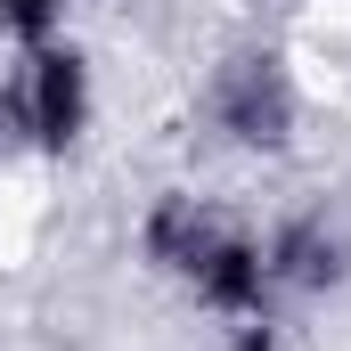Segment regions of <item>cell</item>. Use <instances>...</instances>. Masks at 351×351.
Listing matches in <instances>:
<instances>
[{
    "label": "cell",
    "instance_id": "cell-1",
    "mask_svg": "<svg viewBox=\"0 0 351 351\" xmlns=\"http://www.w3.org/2000/svg\"><path fill=\"white\" fill-rule=\"evenodd\" d=\"M147 245H156V262L180 269L213 311H229L237 327H254L262 319V294H269V262L221 221V213H204L196 196H172L156 221H147Z\"/></svg>",
    "mask_w": 351,
    "mask_h": 351
},
{
    "label": "cell",
    "instance_id": "cell-2",
    "mask_svg": "<svg viewBox=\"0 0 351 351\" xmlns=\"http://www.w3.org/2000/svg\"><path fill=\"white\" fill-rule=\"evenodd\" d=\"M33 131L49 147H66L82 131V58H66V49L33 58Z\"/></svg>",
    "mask_w": 351,
    "mask_h": 351
},
{
    "label": "cell",
    "instance_id": "cell-3",
    "mask_svg": "<svg viewBox=\"0 0 351 351\" xmlns=\"http://www.w3.org/2000/svg\"><path fill=\"white\" fill-rule=\"evenodd\" d=\"M229 123H237L245 139H278V131H286V90L269 74V58L237 66V82H229Z\"/></svg>",
    "mask_w": 351,
    "mask_h": 351
},
{
    "label": "cell",
    "instance_id": "cell-4",
    "mask_svg": "<svg viewBox=\"0 0 351 351\" xmlns=\"http://www.w3.org/2000/svg\"><path fill=\"white\" fill-rule=\"evenodd\" d=\"M58 8H66V0H0V25L33 41V33H49V16H58Z\"/></svg>",
    "mask_w": 351,
    "mask_h": 351
}]
</instances>
